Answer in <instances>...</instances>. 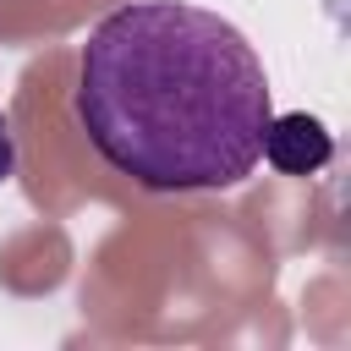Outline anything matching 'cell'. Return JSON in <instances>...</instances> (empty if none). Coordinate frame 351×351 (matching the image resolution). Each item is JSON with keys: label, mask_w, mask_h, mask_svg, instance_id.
I'll list each match as a JSON object with an SVG mask.
<instances>
[{"label": "cell", "mask_w": 351, "mask_h": 351, "mask_svg": "<svg viewBox=\"0 0 351 351\" xmlns=\"http://www.w3.org/2000/svg\"><path fill=\"white\" fill-rule=\"evenodd\" d=\"M269 115L263 55L208 5L126 0L77 49L71 121L143 192H236L263 165Z\"/></svg>", "instance_id": "cell-1"}, {"label": "cell", "mask_w": 351, "mask_h": 351, "mask_svg": "<svg viewBox=\"0 0 351 351\" xmlns=\"http://www.w3.org/2000/svg\"><path fill=\"white\" fill-rule=\"evenodd\" d=\"M335 159V132L307 115V110H285L269 115L263 126V165H274L280 176H318Z\"/></svg>", "instance_id": "cell-2"}, {"label": "cell", "mask_w": 351, "mask_h": 351, "mask_svg": "<svg viewBox=\"0 0 351 351\" xmlns=\"http://www.w3.org/2000/svg\"><path fill=\"white\" fill-rule=\"evenodd\" d=\"M11 170H16V132H11V121L0 110V186L11 181Z\"/></svg>", "instance_id": "cell-3"}]
</instances>
